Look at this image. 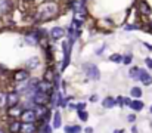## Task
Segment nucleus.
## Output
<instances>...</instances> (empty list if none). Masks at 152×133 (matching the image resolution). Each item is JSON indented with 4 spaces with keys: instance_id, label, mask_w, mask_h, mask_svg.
Here are the masks:
<instances>
[{
    "instance_id": "f257e3e1",
    "label": "nucleus",
    "mask_w": 152,
    "mask_h": 133,
    "mask_svg": "<svg viewBox=\"0 0 152 133\" xmlns=\"http://www.w3.org/2000/svg\"><path fill=\"white\" fill-rule=\"evenodd\" d=\"M58 13L56 3H46L40 7V10L36 13V21H49Z\"/></svg>"
},
{
    "instance_id": "f03ea898",
    "label": "nucleus",
    "mask_w": 152,
    "mask_h": 133,
    "mask_svg": "<svg viewBox=\"0 0 152 133\" xmlns=\"http://www.w3.org/2000/svg\"><path fill=\"white\" fill-rule=\"evenodd\" d=\"M83 71L92 80H99L101 79V71H99V68L95 64H84L83 65Z\"/></svg>"
},
{
    "instance_id": "7ed1b4c3",
    "label": "nucleus",
    "mask_w": 152,
    "mask_h": 133,
    "mask_svg": "<svg viewBox=\"0 0 152 133\" xmlns=\"http://www.w3.org/2000/svg\"><path fill=\"white\" fill-rule=\"evenodd\" d=\"M71 47H72V43H69V42H64V43H62V49H64L62 70H65V68L69 65V61H71Z\"/></svg>"
},
{
    "instance_id": "20e7f679",
    "label": "nucleus",
    "mask_w": 152,
    "mask_h": 133,
    "mask_svg": "<svg viewBox=\"0 0 152 133\" xmlns=\"http://www.w3.org/2000/svg\"><path fill=\"white\" fill-rule=\"evenodd\" d=\"M50 101L49 95L48 93H42V92H36L34 96H33V104L37 105V107H45L48 102Z\"/></svg>"
},
{
    "instance_id": "39448f33",
    "label": "nucleus",
    "mask_w": 152,
    "mask_h": 133,
    "mask_svg": "<svg viewBox=\"0 0 152 133\" xmlns=\"http://www.w3.org/2000/svg\"><path fill=\"white\" fill-rule=\"evenodd\" d=\"M21 121L22 123H27V124H31V123H36L37 121V114L34 109H24L22 114H21Z\"/></svg>"
},
{
    "instance_id": "423d86ee",
    "label": "nucleus",
    "mask_w": 152,
    "mask_h": 133,
    "mask_svg": "<svg viewBox=\"0 0 152 133\" xmlns=\"http://www.w3.org/2000/svg\"><path fill=\"white\" fill-rule=\"evenodd\" d=\"M18 102H19V95L16 92H10V93L6 95V107L7 108H12V107L18 105Z\"/></svg>"
},
{
    "instance_id": "0eeeda50",
    "label": "nucleus",
    "mask_w": 152,
    "mask_h": 133,
    "mask_svg": "<svg viewBox=\"0 0 152 133\" xmlns=\"http://www.w3.org/2000/svg\"><path fill=\"white\" fill-rule=\"evenodd\" d=\"M36 92H42V93H48V95H50L52 92H53V86H52L50 82L43 80V82H39Z\"/></svg>"
},
{
    "instance_id": "6e6552de",
    "label": "nucleus",
    "mask_w": 152,
    "mask_h": 133,
    "mask_svg": "<svg viewBox=\"0 0 152 133\" xmlns=\"http://www.w3.org/2000/svg\"><path fill=\"white\" fill-rule=\"evenodd\" d=\"M137 79L145 85V86H151L152 85V77L151 74L148 73V71H145V70H139V74H137Z\"/></svg>"
},
{
    "instance_id": "1a4fd4ad",
    "label": "nucleus",
    "mask_w": 152,
    "mask_h": 133,
    "mask_svg": "<svg viewBox=\"0 0 152 133\" xmlns=\"http://www.w3.org/2000/svg\"><path fill=\"white\" fill-rule=\"evenodd\" d=\"M28 77H30V74H28V71L27 70H19V71H16L15 74H13V79H15V82H25V80H28Z\"/></svg>"
},
{
    "instance_id": "9d476101",
    "label": "nucleus",
    "mask_w": 152,
    "mask_h": 133,
    "mask_svg": "<svg viewBox=\"0 0 152 133\" xmlns=\"http://www.w3.org/2000/svg\"><path fill=\"white\" fill-rule=\"evenodd\" d=\"M64 34H65V31H64V28H61V27H53L52 31H50V36H52L53 40H59V39H62Z\"/></svg>"
},
{
    "instance_id": "9b49d317",
    "label": "nucleus",
    "mask_w": 152,
    "mask_h": 133,
    "mask_svg": "<svg viewBox=\"0 0 152 133\" xmlns=\"http://www.w3.org/2000/svg\"><path fill=\"white\" fill-rule=\"evenodd\" d=\"M22 111H24V109H22L21 107L15 105V107H12V108H7V115H9V117H13V118H16V117H21Z\"/></svg>"
},
{
    "instance_id": "f8f14e48",
    "label": "nucleus",
    "mask_w": 152,
    "mask_h": 133,
    "mask_svg": "<svg viewBox=\"0 0 152 133\" xmlns=\"http://www.w3.org/2000/svg\"><path fill=\"white\" fill-rule=\"evenodd\" d=\"M19 133H37V126H36L34 123H31V124L22 123V126H21V132Z\"/></svg>"
},
{
    "instance_id": "ddd939ff",
    "label": "nucleus",
    "mask_w": 152,
    "mask_h": 133,
    "mask_svg": "<svg viewBox=\"0 0 152 133\" xmlns=\"http://www.w3.org/2000/svg\"><path fill=\"white\" fill-rule=\"evenodd\" d=\"M21 126H22V121L13 120V121L9 123V132L10 133H19L21 132Z\"/></svg>"
},
{
    "instance_id": "4468645a",
    "label": "nucleus",
    "mask_w": 152,
    "mask_h": 133,
    "mask_svg": "<svg viewBox=\"0 0 152 133\" xmlns=\"http://www.w3.org/2000/svg\"><path fill=\"white\" fill-rule=\"evenodd\" d=\"M62 126V117H61V112L56 111L55 115H53V121H52V127L53 129H59Z\"/></svg>"
},
{
    "instance_id": "2eb2a0df",
    "label": "nucleus",
    "mask_w": 152,
    "mask_h": 133,
    "mask_svg": "<svg viewBox=\"0 0 152 133\" xmlns=\"http://www.w3.org/2000/svg\"><path fill=\"white\" fill-rule=\"evenodd\" d=\"M139 12H140L143 16L151 15V7H149V4H148L146 1H140V4H139Z\"/></svg>"
},
{
    "instance_id": "dca6fc26",
    "label": "nucleus",
    "mask_w": 152,
    "mask_h": 133,
    "mask_svg": "<svg viewBox=\"0 0 152 133\" xmlns=\"http://www.w3.org/2000/svg\"><path fill=\"white\" fill-rule=\"evenodd\" d=\"M10 9H12V1L10 0H3L1 4H0V12L7 13V12H10Z\"/></svg>"
},
{
    "instance_id": "f3484780",
    "label": "nucleus",
    "mask_w": 152,
    "mask_h": 133,
    "mask_svg": "<svg viewBox=\"0 0 152 133\" xmlns=\"http://www.w3.org/2000/svg\"><path fill=\"white\" fill-rule=\"evenodd\" d=\"M115 105H117V104H115V99L111 98V96H108V98H105V99L102 101V107L106 108V109H108V108H114Z\"/></svg>"
},
{
    "instance_id": "a211bd4d",
    "label": "nucleus",
    "mask_w": 152,
    "mask_h": 133,
    "mask_svg": "<svg viewBox=\"0 0 152 133\" xmlns=\"http://www.w3.org/2000/svg\"><path fill=\"white\" fill-rule=\"evenodd\" d=\"M130 108L133 109V111H142L143 109V102L142 101H139V99H136V101H132V104H130Z\"/></svg>"
},
{
    "instance_id": "6ab92c4d",
    "label": "nucleus",
    "mask_w": 152,
    "mask_h": 133,
    "mask_svg": "<svg viewBox=\"0 0 152 133\" xmlns=\"http://www.w3.org/2000/svg\"><path fill=\"white\" fill-rule=\"evenodd\" d=\"M109 61H111V62H115V64H121L123 56H121L120 53H112V55L109 56Z\"/></svg>"
},
{
    "instance_id": "aec40b11",
    "label": "nucleus",
    "mask_w": 152,
    "mask_h": 133,
    "mask_svg": "<svg viewBox=\"0 0 152 133\" xmlns=\"http://www.w3.org/2000/svg\"><path fill=\"white\" fill-rule=\"evenodd\" d=\"M81 127L80 126H66L65 127V133H80Z\"/></svg>"
},
{
    "instance_id": "412c9836",
    "label": "nucleus",
    "mask_w": 152,
    "mask_h": 133,
    "mask_svg": "<svg viewBox=\"0 0 152 133\" xmlns=\"http://www.w3.org/2000/svg\"><path fill=\"white\" fill-rule=\"evenodd\" d=\"M37 133H52V126H49L48 123H43V126L37 129Z\"/></svg>"
},
{
    "instance_id": "4be33fe9",
    "label": "nucleus",
    "mask_w": 152,
    "mask_h": 133,
    "mask_svg": "<svg viewBox=\"0 0 152 133\" xmlns=\"http://www.w3.org/2000/svg\"><path fill=\"white\" fill-rule=\"evenodd\" d=\"M27 65H28V68H37V67H39V58H31V59H28Z\"/></svg>"
},
{
    "instance_id": "5701e85b",
    "label": "nucleus",
    "mask_w": 152,
    "mask_h": 133,
    "mask_svg": "<svg viewBox=\"0 0 152 133\" xmlns=\"http://www.w3.org/2000/svg\"><path fill=\"white\" fill-rule=\"evenodd\" d=\"M130 93H132V96H133V98L139 99V98L142 96V89L140 87H133L132 90H130Z\"/></svg>"
},
{
    "instance_id": "b1692460",
    "label": "nucleus",
    "mask_w": 152,
    "mask_h": 133,
    "mask_svg": "<svg viewBox=\"0 0 152 133\" xmlns=\"http://www.w3.org/2000/svg\"><path fill=\"white\" fill-rule=\"evenodd\" d=\"M139 67H133L130 71H129V76H130V79H137V73H139Z\"/></svg>"
},
{
    "instance_id": "393cba45",
    "label": "nucleus",
    "mask_w": 152,
    "mask_h": 133,
    "mask_svg": "<svg viewBox=\"0 0 152 133\" xmlns=\"http://www.w3.org/2000/svg\"><path fill=\"white\" fill-rule=\"evenodd\" d=\"M132 61H133V56H132V53H127L126 56H123V61H121V64H126V65H129V64H132Z\"/></svg>"
},
{
    "instance_id": "a878e982",
    "label": "nucleus",
    "mask_w": 152,
    "mask_h": 133,
    "mask_svg": "<svg viewBox=\"0 0 152 133\" xmlns=\"http://www.w3.org/2000/svg\"><path fill=\"white\" fill-rule=\"evenodd\" d=\"M53 76H55V73L52 71V68H48V71H46V76H45V80H46V82H50V83H52V80H53Z\"/></svg>"
},
{
    "instance_id": "bb28decb",
    "label": "nucleus",
    "mask_w": 152,
    "mask_h": 133,
    "mask_svg": "<svg viewBox=\"0 0 152 133\" xmlns=\"http://www.w3.org/2000/svg\"><path fill=\"white\" fill-rule=\"evenodd\" d=\"M78 118L81 120V121H86L87 118H89V114L83 109V111H78Z\"/></svg>"
},
{
    "instance_id": "cd10ccee",
    "label": "nucleus",
    "mask_w": 152,
    "mask_h": 133,
    "mask_svg": "<svg viewBox=\"0 0 152 133\" xmlns=\"http://www.w3.org/2000/svg\"><path fill=\"white\" fill-rule=\"evenodd\" d=\"M6 107V93L0 92V108Z\"/></svg>"
},
{
    "instance_id": "c85d7f7f",
    "label": "nucleus",
    "mask_w": 152,
    "mask_h": 133,
    "mask_svg": "<svg viewBox=\"0 0 152 133\" xmlns=\"http://www.w3.org/2000/svg\"><path fill=\"white\" fill-rule=\"evenodd\" d=\"M139 28H140V25H134V24H129V25L124 27V30H127V31H130V30H139Z\"/></svg>"
},
{
    "instance_id": "c756f323",
    "label": "nucleus",
    "mask_w": 152,
    "mask_h": 133,
    "mask_svg": "<svg viewBox=\"0 0 152 133\" xmlns=\"http://www.w3.org/2000/svg\"><path fill=\"white\" fill-rule=\"evenodd\" d=\"M84 108H86V104H84V102H80V104H77V105H75V109H77V112H78V111H83Z\"/></svg>"
},
{
    "instance_id": "7c9ffc66",
    "label": "nucleus",
    "mask_w": 152,
    "mask_h": 133,
    "mask_svg": "<svg viewBox=\"0 0 152 133\" xmlns=\"http://www.w3.org/2000/svg\"><path fill=\"white\" fill-rule=\"evenodd\" d=\"M130 104H132V99H129V98H123V107H124V105H129V107H130Z\"/></svg>"
},
{
    "instance_id": "2f4dec72",
    "label": "nucleus",
    "mask_w": 152,
    "mask_h": 133,
    "mask_svg": "<svg viewBox=\"0 0 152 133\" xmlns=\"http://www.w3.org/2000/svg\"><path fill=\"white\" fill-rule=\"evenodd\" d=\"M127 120H129V121H130V123H134V121H136V117H134V115H133V114H130V115H129V117H127Z\"/></svg>"
},
{
    "instance_id": "473e14b6",
    "label": "nucleus",
    "mask_w": 152,
    "mask_h": 133,
    "mask_svg": "<svg viewBox=\"0 0 152 133\" xmlns=\"http://www.w3.org/2000/svg\"><path fill=\"white\" fill-rule=\"evenodd\" d=\"M145 62H146V65H148V67L152 70V59H151V58H146V59H145Z\"/></svg>"
},
{
    "instance_id": "72a5a7b5",
    "label": "nucleus",
    "mask_w": 152,
    "mask_h": 133,
    "mask_svg": "<svg viewBox=\"0 0 152 133\" xmlns=\"http://www.w3.org/2000/svg\"><path fill=\"white\" fill-rule=\"evenodd\" d=\"M90 101L92 102H98V95H92L90 96Z\"/></svg>"
},
{
    "instance_id": "f704fd0d",
    "label": "nucleus",
    "mask_w": 152,
    "mask_h": 133,
    "mask_svg": "<svg viewBox=\"0 0 152 133\" xmlns=\"http://www.w3.org/2000/svg\"><path fill=\"white\" fill-rule=\"evenodd\" d=\"M84 132L86 133H93V129H92V127H86V129H84Z\"/></svg>"
},
{
    "instance_id": "c9c22d12",
    "label": "nucleus",
    "mask_w": 152,
    "mask_h": 133,
    "mask_svg": "<svg viewBox=\"0 0 152 133\" xmlns=\"http://www.w3.org/2000/svg\"><path fill=\"white\" fill-rule=\"evenodd\" d=\"M132 133H139V130H137V127H136V126H133V127H132Z\"/></svg>"
},
{
    "instance_id": "e433bc0d",
    "label": "nucleus",
    "mask_w": 152,
    "mask_h": 133,
    "mask_svg": "<svg viewBox=\"0 0 152 133\" xmlns=\"http://www.w3.org/2000/svg\"><path fill=\"white\" fill-rule=\"evenodd\" d=\"M143 44H145V47H146V49L152 50V44H149V43H143Z\"/></svg>"
},
{
    "instance_id": "4c0bfd02",
    "label": "nucleus",
    "mask_w": 152,
    "mask_h": 133,
    "mask_svg": "<svg viewBox=\"0 0 152 133\" xmlns=\"http://www.w3.org/2000/svg\"><path fill=\"white\" fill-rule=\"evenodd\" d=\"M114 133H123V130H114Z\"/></svg>"
},
{
    "instance_id": "58836bf2",
    "label": "nucleus",
    "mask_w": 152,
    "mask_h": 133,
    "mask_svg": "<svg viewBox=\"0 0 152 133\" xmlns=\"http://www.w3.org/2000/svg\"><path fill=\"white\" fill-rule=\"evenodd\" d=\"M149 112H151V114H152V105H151V108H149Z\"/></svg>"
},
{
    "instance_id": "ea45409f",
    "label": "nucleus",
    "mask_w": 152,
    "mask_h": 133,
    "mask_svg": "<svg viewBox=\"0 0 152 133\" xmlns=\"http://www.w3.org/2000/svg\"><path fill=\"white\" fill-rule=\"evenodd\" d=\"M149 27H151V30H152V22H151V24H149Z\"/></svg>"
},
{
    "instance_id": "a19ab883",
    "label": "nucleus",
    "mask_w": 152,
    "mask_h": 133,
    "mask_svg": "<svg viewBox=\"0 0 152 133\" xmlns=\"http://www.w3.org/2000/svg\"><path fill=\"white\" fill-rule=\"evenodd\" d=\"M24 1H33V0H24Z\"/></svg>"
}]
</instances>
